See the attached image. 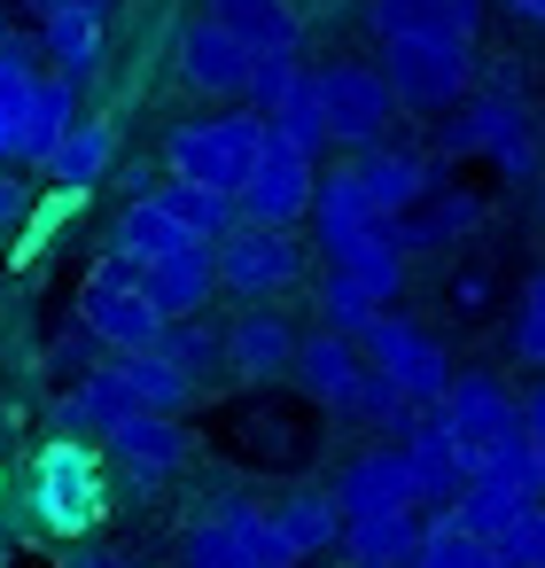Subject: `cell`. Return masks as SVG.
Here are the masks:
<instances>
[{
	"mask_svg": "<svg viewBox=\"0 0 545 568\" xmlns=\"http://www.w3.org/2000/svg\"><path fill=\"white\" fill-rule=\"evenodd\" d=\"M24 498H32V521H40L48 537H87V529L110 514L102 452L63 428L55 444H40V459H32V475H24Z\"/></svg>",
	"mask_w": 545,
	"mask_h": 568,
	"instance_id": "cell-1",
	"label": "cell"
},
{
	"mask_svg": "<svg viewBox=\"0 0 545 568\" xmlns=\"http://www.w3.org/2000/svg\"><path fill=\"white\" fill-rule=\"evenodd\" d=\"M467 71H475V48L452 40V32H397V40H382V79H390L397 110H413V118H444L467 94Z\"/></svg>",
	"mask_w": 545,
	"mask_h": 568,
	"instance_id": "cell-2",
	"label": "cell"
},
{
	"mask_svg": "<svg viewBox=\"0 0 545 568\" xmlns=\"http://www.w3.org/2000/svg\"><path fill=\"white\" fill-rule=\"evenodd\" d=\"M265 133H273V125H265V110L195 118V125H172L164 164H172L180 180H203V187H219V195H234V203H242V180H250V164H258Z\"/></svg>",
	"mask_w": 545,
	"mask_h": 568,
	"instance_id": "cell-3",
	"label": "cell"
},
{
	"mask_svg": "<svg viewBox=\"0 0 545 568\" xmlns=\"http://www.w3.org/2000/svg\"><path fill=\"white\" fill-rule=\"evenodd\" d=\"M211 257H219V296H234V304H273L304 281V242L265 219H234L211 242Z\"/></svg>",
	"mask_w": 545,
	"mask_h": 568,
	"instance_id": "cell-4",
	"label": "cell"
},
{
	"mask_svg": "<svg viewBox=\"0 0 545 568\" xmlns=\"http://www.w3.org/2000/svg\"><path fill=\"white\" fill-rule=\"evenodd\" d=\"M79 320L110 343V351H149L157 335H164V304L149 296V281H141V265L133 257H102V265H87V281H79Z\"/></svg>",
	"mask_w": 545,
	"mask_h": 568,
	"instance_id": "cell-5",
	"label": "cell"
},
{
	"mask_svg": "<svg viewBox=\"0 0 545 568\" xmlns=\"http://www.w3.org/2000/svg\"><path fill=\"white\" fill-rule=\"evenodd\" d=\"M483 149L498 164V180H529L537 172V141H529V110L514 94H460L452 102V125H444V156H467Z\"/></svg>",
	"mask_w": 545,
	"mask_h": 568,
	"instance_id": "cell-6",
	"label": "cell"
},
{
	"mask_svg": "<svg viewBox=\"0 0 545 568\" xmlns=\"http://www.w3.org/2000/svg\"><path fill=\"white\" fill-rule=\"evenodd\" d=\"M436 413H444V428L460 436V452H467V467H483V459H498L529 420H522V397L498 382V374H452V389L436 397Z\"/></svg>",
	"mask_w": 545,
	"mask_h": 568,
	"instance_id": "cell-7",
	"label": "cell"
},
{
	"mask_svg": "<svg viewBox=\"0 0 545 568\" xmlns=\"http://www.w3.org/2000/svg\"><path fill=\"white\" fill-rule=\"evenodd\" d=\"M359 351H366V358H374V374H390L413 405H436V397L452 389V358H444V343H436L421 320L374 312V320H366V335H359Z\"/></svg>",
	"mask_w": 545,
	"mask_h": 568,
	"instance_id": "cell-8",
	"label": "cell"
},
{
	"mask_svg": "<svg viewBox=\"0 0 545 568\" xmlns=\"http://www.w3.org/2000/svg\"><path fill=\"white\" fill-rule=\"evenodd\" d=\"M188 428H180V413H125V420H110L102 428V459L133 483V490H164L180 467H188Z\"/></svg>",
	"mask_w": 545,
	"mask_h": 568,
	"instance_id": "cell-9",
	"label": "cell"
},
{
	"mask_svg": "<svg viewBox=\"0 0 545 568\" xmlns=\"http://www.w3.org/2000/svg\"><path fill=\"white\" fill-rule=\"evenodd\" d=\"M273 125V118H265ZM312 156L320 149H304V141H289V133H265V149H258V164H250V180H242V219H265V226H296L304 211H312Z\"/></svg>",
	"mask_w": 545,
	"mask_h": 568,
	"instance_id": "cell-10",
	"label": "cell"
},
{
	"mask_svg": "<svg viewBox=\"0 0 545 568\" xmlns=\"http://www.w3.org/2000/svg\"><path fill=\"white\" fill-rule=\"evenodd\" d=\"M312 79H320V110H327V141H343V149L382 141V125L397 118L390 79L366 71V63H327V71H312Z\"/></svg>",
	"mask_w": 545,
	"mask_h": 568,
	"instance_id": "cell-11",
	"label": "cell"
},
{
	"mask_svg": "<svg viewBox=\"0 0 545 568\" xmlns=\"http://www.w3.org/2000/svg\"><path fill=\"white\" fill-rule=\"evenodd\" d=\"M258 529H265V506L242 498V490H219L188 537H180V568H258Z\"/></svg>",
	"mask_w": 545,
	"mask_h": 568,
	"instance_id": "cell-12",
	"label": "cell"
},
{
	"mask_svg": "<svg viewBox=\"0 0 545 568\" xmlns=\"http://www.w3.org/2000/svg\"><path fill=\"white\" fill-rule=\"evenodd\" d=\"M335 506H343V521H359V514H397V506H421V475H413L405 444L390 436V444L359 452V459L335 475Z\"/></svg>",
	"mask_w": 545,
	"mask_h": 568,
	"instance_id": "cell-13",
	"label": "cell"
},
{
	"mask_svg": "<svg viewBox=\"0 0 545 568\" xmlns=\"http://www.w3.org/2000/svg\"><path fill=\"white\" fill-rule=\"evenodd\" d=\"M405 444V459H413V475H421V506H452L460 490H467V452H460V436L444 428V413L436 405H421V420L397 436Z\"/></svg>",
	"mask_w": 545,
	"mask_h": 568,
	"instance_id": "cell-14",
	"label": "cell"
},
{
	"mask_svg": "<svg viewBox=\"0 0 545 568\" xmlns=\"http://www.w3.org/2000/svg\"><path fill=\"white\" fill-rule=\"evenodd\" d=\"M180 79H188L195 94H242V87H250V48H242L219 17H195V24L180 32Z\"/></svg>",
	"mask_w": 545,
	"mask_h": 568,
	"instance_id": "cell-15",
	"label": "cell"
},
{
	"mask_svg": "<svg viewBox=\"0 0 545 568\" xmlns=\"http://www.w3.org/2000/svg\"><path fill=\"white\" fill-rule=\"evenodd\" d=\"M226 366L242 382H281L296 366V327L273 312V304H250L234 327H226Z\"/></svg>",
	"mask_w": 545,
	"mask_h": 568,
	"instance_id": "cell-16",
	"label": "cell"
},
{
	"mask_svg": "<svg viewBox=\"0 0 545 568\" xmlns=\"http://www.w3.org/2000/svg\"><path fill=\"white\" fill-rule=\"evenodd\" d=\"M141 281H149V296L164 304V320H188V312H203V304L219 296V257H211V242H180V250H164L157 265H141Z\"/></svg>",
	"mask_w": 545,
	"mask_h": 568,
	"instance_id": "cell-17",
	"label": "cell"
},
{
	"mask_svg": "<svg viewBox=\"0 0 545 568\" xmlns=\"http://www.w3.org/2000/svg\"><path fill=\"white\" fill-rule=\"evenodd\" d=\"M537 498H545L537 483H522V475H506V467H475V475H467V490L452 498V521H460V529H475V537H498V529H506L514 514H529Z\"/></svg>",
	"mask_w": 545,
	"mask_h": 568,
	"instance_id": "cell-18",
	"label": "cell"
},
{
	"mask_svg": "<svg viewBox=\"0 0 545 568\" xmlns=\"http://www.w3.org/2000/svg\"><path fill=\"white\" fill-rule=\"evenodd\" d=\"M203 17H219L250 55H304V24L289 0H203Z\"/></svg>",
	"mask_w": 545,
	"mask_h": 568,
	"instance_id": "cell-19",
	"label": "cell"
},
{
	"mask_svg": "<svg viewBox=\"0 0 545 568\" xmlns=\"http://www.w3.org/2000/svg\"><path fill=\"white\" fill-rule=\"evenodd\" d=\"M359 187H366V203L382 211V219H397V211H413L421 195H428V156H413V149H359Z\"/></svg>",
	"mask_w": 545,
	"mask_h": 568,
	"instance_id": "cell-20",
	"label": "cell"
},
{
	"mask_svg": "<svg viewBox=\"0 0 545 568\" xmlns=\"http://www.w3.org/2000/svg\"><path fill=\"white\" fill-rule=\"evenodd\" d=\"M366 24H374V40H397V32H452V40H475L483 0H366Z\"/></svg>",
	"mask_w": 545,
	"mask_h": 568,
	"instance_id": "cell-21",
	"label": "cell"
},
{
	"mask_svg": "<svg viewBox=\"0 0 545 568\" xmlns=\"http://www.w3.org/2000/svg\"><path fill=\"white\" fill-rule=\"evenodd\" d=\"M40 48H48V63H55V71H71V79L87 87V79H94V63H102V9L55 0V9L40 17Z\"/></svg>",
	"mask_w": 545,
	"mask_h": 568,
	"instance_id": "cell-22",
	"label": "cell"
},
{
	"mask_svg": "<svg viewBox=\"0 0 545 568\" xmlns=\"http://www.w3.org/2000/svg\"><path fill=\"white\" fill-rule=\"evenodd\" d=\"M421 506H397V514H359V521H343V545H351V560L359 568H405L413 552H421Z\"/></svg>",
	"mask_w": 545,
	"mask_h": 568,
	"instance_id": "cell-23",
	"label": "cell"
},
{
	"mask_svg": "<svg viewBox=\"0 0 545 568\" xmlns=\"http://www.w3.org/2000/svg\"><path fill=\"white\" fill-rule=\"evenodd\" d=\"M110 164H118V133H110L102 118H79V125L48 149V180H55V187H87V195H94V187L110 180Z\"/></svg>",
	"mask_w": 545,
	"mask_h": 568,
	"instance_id": "cell-24",
	"label": "cell"
},
{
	"mask_svg": "<svg viewBox=\"0 0 545 568\" xmlns=\"http://www.w3.org/2000/svg\"><path fill=\"white\" fill-rule=\"evenodd\" d=\"M475 219H483V203H475V195H444V203H413V211H397V219H390V234H397V250H405V257H421V250H452Z\"/></svg>",
	"mask_w": 545,
	"mask_h": 568,
	"instance_id": "cell-25",
	"label": "cell"
},
{
	"mask_svg": "<svg viewBox=\"0 0 545 568\" xmlns=\"http://www.w3.org/2000/svg\"><path fill=\"white\" fill-rule=\"evenodd\" d=\"M180 242H195V234H188L157 195H133V203L118 211V226H110V250H118V257H133V265H157V257H164V250H180Z\"/></svg>",
	"mask_w": 545,
	"mask_h": 568,
	"instance_id": "cell-26",
	"label": "cell"
},
{
	"mask_svg": "<svg viewBox=\"0 0 545 568\" xmlns=\"http://www.w3.org/2000/svg\"><path fill=\"white\" fill-rule=\"evenodd\" d=\"M273 529L296 545V560H312V552L343 545V506H335V490H289L273 506Z\"/></svg>",
	"mask_w": 545,
	"mask_h": 568,
	"instance_id": "cell-27",
	"label": "cell"
},
{
	"mask_svg": "<svg viewBox=\"0 0 545 568\" xmlns=\"http://www.w3.org/2000/svg\"><path fill=\"white\" fill-rule=\"evenodd\" d=\"M32 48L0 24V164H9L17 149H24V118H32Z\"/></svg>",
	"mask_w": 545,
	"mask_h": 568,
	"instance_id": "cell-28",
	"label": "cell"
},
{
	"mask_svg": "<svg viewBox=\"0 0 545 568\" xmlns=\"http://www.w3.org/2000/svg\"><path fill=\"white\" fill-rule=\"evenodd\" d=\"M405 568H506V552H498L491 537L460 529V521H452V506H436V514H428V529H421V552H413Z\"/></svg>",
	"mask_w": 545,
	"mask_h": 568,
	"instance_id": "cell-29",
	"label": "cell"
},
{
	"mask_svg": "<svg viewBox=\"0 0 545 568\" xmlns=\"http://www.w3.org/2000/svg\"><path fill=\"white\" fill-rule=\"evenodd\" d=\"M71 102H79V79L71 71H48V79H32V118H24V149L17 156H32V164H48V149L79 125L71 118Z\"/></svg>",
	"mask_w": 545,
	"mask_h": 568,
	"instance_id": "cell-30",
	"label": "cell"
},
{
	"mask_svg": "<svg viewBox=\"0 0 545 568\" xmlns=\"http://www.w3.org/2000/svg\"><path fill=\"white\" fill-rule=\"evenodd\" d=\"M149 195H157V203L195 234V242H219V234L242 219V203H234V195H219V187H203V180H180V172H172L164 187H149Z\"/></svg>",
	"mask_w": 545,
	"mask_h": 568,
	"instance_id": "cell-31",
	"label": "cell"
},
{
	"mask_svg": "<svg viewBox=\"0 0 545 568\" xmlns=\"http://www.w3.org/2000/svg\"><path fill=\"white\" fill-rule=\"evenodd\" d=\"M110 358H118V374L133 382V397H141L149 413H180V405L195 397V382H188V374H180L157 343H149V351H110Z\"/></svg>",
	"mask_w": 545,
	"mask_h": 568,
	"instance_id": "cell-32",
	"label": "cell"
},
{
	"mask_svg": "<svg viewBox=\"0 0 545 568\" xmlns=\"http://www.w3.org/2000/svg\"><path fill=\"white\" fill-rule=\"evenodd\" d=\"M157 351H164V358H172V366H180L195 389H203V382L226 366V335H219V327H203V312H188V320H164Z\"/></svg>",
	"mask_w": 545,
	"mask_h": 568,
	"instance_id": "cell-33",
	"label": "cell"
},
{
	"mask_svg": "<svg viewBox=\"0 0 545 568\" xmlns=\"http://www.w3.org/2000/svg\"><path fill=\"white\" fill-rule=\"evenodd\" d=\"M312 296H320V320H327V327H343V335H366V320H374V312H390V304H382L359 273H343V265H327Z\"/></svg>",
	"mask_w": 545,
	"mask_h": 568,
	"instance_id": "cell-34",
	"label": "cell"
},
{
	"mask_svg": "<svg viewBox=\"0 0 545 568\" xmlns=\"http://www.w3.org/2000/svg\"><path fill=\"white\" fill-rule=\"evenodd\" d=\"M265 118H273V133H289V141H304V149H327V110H320V79H312V71H304Z\"/></svg>",
	"mask_w": 545,
	"mask_h": 568,
	"instance_id": "cell-35",
	"label": "cell"
},
{
	"mask_svg": "<svg viewBox=\"0 0 545 568\" xmlns=\"http://www.w3.org/2000/svg\"><path fill=\"white\" fill-rule=\"evenodd\" d=\"M491 545L506 552V568H545V498H537L529 514H514V521H506Z\"/></svg>",
	"mask_w": 545,
	"mask_h": 568,
	"instance_id": "cell-36",
	"label": "cell"
},
{
	"mask_svg": "<svg viewBox=\"0 0 545 568\" xmlns=\"http://www.w3.org/2000/svg\"><path fill=\"white\" fill-rule=\"evenodd\" d=\"M296 79H304V55H250V87H242V94H250L258 110H273Z\"/></svg>",
	"mask_w": 545,
	"mask_h": 568,
	"instance_id": "cell-37",
	"label": "cell"
},
{
	"mask_svg": "<svg viewBox=\"0 0 545 568\" xmlns=\"http://www.w3.org/2000/svg\"><path fill=\"white\" fill-rule=\"evenodd\" d=\"M514 358L545 366V273H529V288H522V320H514Z\"/></svg>",
	"mask_w": 545,
	"mask_h": 568,
	"instance_id": "cell-38",
	"label": "cell"
},
{
	"mask_svg": "<svg viewBox=\"0 0 545 568\" xmlns=\"http://www.w3.org/2000/svg\"><path fill=\"white\" fill-rule=\"evenodd\" d=\"M102 351H110V343L79 320V327H63V335H55V374H71V382H79L87 366H102Z\"/></svg>",
	"mask_w": 545,
	"mask_h": 568,
	"instance_id": "cell-39",
	"label": "cell"
},
{
	"mask_svg": "<svg viewBox=\"0 0 545 568\" xmlns=\"http://www.w3.org/2000/svg\"><path fill=\"white\" fill-rule=\"evenodd\" d=\"M63 568H141V560L118 545H63Z\"/></svg>",
	"mask_w": 545,
	"mask_h": 568,
	"instance_id": "cell-40",
	"label": "cell"
},
{
	"mask_svg": "<svg viewBox=\"0 0 545 568\" xmlns=\"http://www.w3.org/2000/svg\"><path fill=\"white\" fill-rule=\"evenodd\" d=\"M24 211H32V203H24V187H17L9 172H0V234H9V226H24Z\"/></svg>",
	"mask_w": 545,
	"mask_h": 568,
	"instance_id": "cell-41",
	"label": "cell"
},
{
	"mask_svg": "<svg viewBox=\"0 0 545 568\" xmlns=\"http://www.w3.org/2000/svg\"><path fill=\"white\" fill-rule=\"evenodd\" d=\"M522 420H529V436H545V382L522 397Z\"/></svg>",
	"mask_w": 545,
	"mask_h": 568,
	"instance_id": "cell-42",
	"label": "cell"
},
{
	"mask_svg": "<svg viewBox=\"0 0 545 568\" xmlns=\"http://www.w3.org/2000/svg\"><path fill=\"white\" fill-rule=\"evenodd\" d=\"M514 17H529V24H545V0H506Z\"/></svg>",
	"mask_w": 545,
	"mask_h": 568,
	"instance_id": "cell-43",
	"label": "cell"
},
{
	"mask_svg": "<svg viewBox=\"0 0 545 568\" xmlns=\"http://www.w3.org/2000/svg\"><path fill=\"white\" fill-rule=\"evenodd\" d=\"M537 490H545V436H537Z\"/></svg>",
	"mask_w": 545,
	"mask_h": 568,
	"instance_id": "cell-44",
	"label": "cell"
},
{
	"mask_svg": "<svg viewBox=\"0 0 545 568\" xmlns=\"http://www.w3.org/2000/svg\"><path fill=\"white\" fill-rule=\"evenodd\" d=\"M0 552H9V506H0Z\"/></svg>",
	"mask_w": 545,
	"mask_h": 568,
	"instance_id": "cell-45",
	"label": "cell"
},
{
	"mask_svg": "<svg viewBox=\"0 0 545 568\" xmlns=\"http://www.w3.org/2000/svg\"><path fill=\"white\" fill-rule=\"evenodd\" d=\"M537 203H545V195H537Z\"/></svg>",
	"mask_w": 545,
	"mask_h": 568,
	"instance_id": "cell-46",
	"label": "cell"
}]
</instances>
